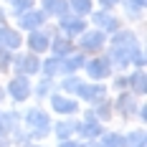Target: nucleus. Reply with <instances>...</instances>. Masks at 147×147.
Masks as SVG:
<instances>
[{"label":"nucleus","instance_id":"nucleus-11","mask_svg":"<svg viewBox=\"0 0 147 147\" xmlns=\"http://www.w3.org/2000/svg\"><path fill=\"white\" fill-rule=\"evenodd\" d=\"M43 8H46L48 15H66L69 3L66 0H43Z\"/></svg>","mask_w":147,"mask_h":147},{"label":"nucleus","instance_id":"nucleus-17","mask_svg":"<svg viewBox=\"0 0 147 147\" xmlns=\"http://www.w3.org/2000/svg\"><path fill=\"white\" fill-rule=\"evenodd\" d=\"M69 8H71L74 13H79V15H84L91 10V0H71L69 3Z\"/></svg>","mask_w":147,"mask_h":147},{"label":"nucleus","instance_id":"nucleus-9","mask_svg":"<svg viewBox=\"0 0 147 147\" xmlns=\"http://www.w3.org/2000/svg\"><path fill=\"white\" fill-rule=\"evenodd\" d=\"M79 94H81L84 99H89V102H102L104 96H107V89L104 86H86V84H81V86H79Z\"/></svg>","mask_w":147,"mask_h":147},{"label":"nucleus","instance_id":"nucleus-23","mask_svg":"<svg viewBox=\"0 0 147 147\" xmlns=\"http://www.w3.org/2000/svg\"><path fill=\"white\" fill-rule=\"evenodd\" d=\"M79 86H81V81H79L76 76H71V79L63 81V86H61V89H66V91H79Z\"/></svg>","mask_w":147,"mask_h":147},{"label":"nucleus","instance_id":"nucleus-20","mask_svg":"<svg viewBox=\"0 0 147 147\" xmlns=\"http://www.w3.org/2000/svg\"><path fill=\"white\" fill-rule=\"evenodd\" d=\"M102 147H124V137H119V134H104Z\"/></svg>","mask_w":147,"mask_h":147},{"label":"nucleus","instance_id":"nucleus-14","mask_svg":"<svg viewBox=\"0 0 147 147\" xmlns=\"http://www.w3.org/2000/svg\"><path fill=\"white\" fill-rule=\"evenodd\" d=\"M18 71H26V74H33V71H38V59L36 56H20L18 59Z\"/></svg>","mask_w":147,"mask_h":147},{"label":"nucleus","instance_id":"nucleus-19","mask_svg":"<svg viewBox=\"0 0 147 147\" xmlns=\"http://www.w3.org/2000/svg\"><path fill=\"white\" fill-rule=\"evenodd\" d=\"M51 46H53V53H56V56H66V53L71 51V43H69V41H63V38L53 41Z\"/></svg>","mask_w":147,"mask_h":147},{"label":"nucleus","instance_id":"nucleus-21","mask_svg":"<svg viewBox=\"0 0 147 147\" xmlns=\"http://www.w3.org/2000/svg\"><path fill=\"white\" fill-rule=\"evenodd\" d=\"M74 129H76V124H71V122H59V127H56V134L66 140V137H69Z\"/></svg>","mask_w":147,"mask_h":147},{"label":"nucleus","instance_id":"nucleus-29","mask_svg":"<svg viewBox=\"0 0 147 147\" xmlns=\"http://www.w3.org/2000/svg\"><path fill=\"white\" fill-rule=\"evenodd\" d=\"M114 43H134V38H132V33H119L114 38Z\"/></svg>","mask_w":147,"mask_h":147},{"label":"nucleus","instance_id":"nucleus-3","mask_svg":"<svg viewBox=\"0 0 147 147\" xmlns=\"http://www.w3.org/2000/svg\"><path fill=\"white\" fill-rule=\"evenodd\" d=\"M8 89H10V96H13V99H18V102H23V99H26V96L30 94V84L26 81V79H23V76L13 79Z\"/></svg>","mask_w":147,"mask_h":147},{"label":"nucleus","instance_id":"nucleus-24","mask_svg":"<svg viewBox=\"0 0 147 147\" xmlns=\"http://www.w3.org/2000/svg\"><path fill=\"white\" fill-rule=\"evenodd\" d=\"M59 66H61V63H59L56 59H48V61H46V66H43V71L51 76V74H56V71H59Z\"/></svg>","mask_w":147,"mask_h":147},{"label":"nucleus","instance_id":"nucleus-5","mask_svg":"<svg viewBox=\"0 0 147 147\" xmlns=\"http://www.w3.org/2000/svg\"><path fill=\"white\" fill-rule=\"evenodd\" d=\"M134 51H137V48H134L132 43L129 46H114V48H112V61H114V63H132Z\"/></svg>","mask_w":147,"mask_h":147},{"label":"nucleus","instance_id":"nucleus-10","mask_svg":"<svg viewBox=\"0 0 147 147\" xmlns=\"http://www.w3.org/2000/svg\"><path fill=\"white\" fill-rule=\"evenodd\" d=\"M104 46V33L102 30H91L81 36V48H102Z\"/></svg>","mask_w":147,"mask_h":147},{"label":"nucleus","instance_id":"nucleus-6","mask_svg":"<svg viewBox=\"0 0 147 147\" xmlns=\"http://www.w3.org/2000/svg\"><path fill=\"white\" fill-rule=\"evenodd\" d=\"M51 107L56 109V112H61V114H74L79 107H76V102L74 99H66V96H51Z\"/></svg>","mask_w":147,"mask_h":147},{"label":"nucleus","instance_id":"nucleus-28","mask_svg":"<svg viewBox=\"0 0 147 147\" xmlns=\"http://www.w3.org/2000/svg\"><path fill=\"white\" fill-rule=\"evenodd\" d=\"M127 5H129V10H134V13H140V10L145 8V0H127Z\"/></svg>","mask_w":147,"mask_h":147},{"label":"nucleus","instance_id":"nucleus-16","mask_svg":"<svg viewBox=\"0 0 147 147\" xmlns=\"http://www.w3.org/2000/svg\"><path fill=\"white\" fill-rule=\"evenodd\" d=\"M91 20H94V23H99V26H104V28L107 30H112V33H114V30H117V20H114V18H112V15H107V13H94V18H91Z\"/></svg>","mask_w":147,"mask_h":147},{"label":"nucleus","instance_id":"nucleus-27","mask_svg":"<svg viewBox=\"0 0 147 147\" xmlns=\"http://www.w3.org/2000/svg\"><path fill=\"white\" fill-rule=\"evenodd\" d=\"M132 61H134V66H137V69H145V53H142V51H140V48H137V51H134V56H132Z\"/></svg>","mask_w":147,"mask_h":147},{"label":"nucleus","instance_id":"nucleus-18","mask_svg":"<svg viewBox=\"0 0 147 147\" xmlns=\"http://www.w3.org/2000/svg\"><path fill=\"white\" fill-rule=\"evenodd\" d=\"M124 145H129V147H145V132H142V129L132 132L127 140H124Z\"/></svg>","mask_w":147,"mask_h":147},{"label":"nucleus","instance_id":"nucleus-1","mask_svg":"<svg viewBox=\"0 0 147 147\" xmlns=\"http://www.w3.org/2000/svg\"><path fill=\"white\" fill-rule=\"evenodd\" d=\"M26 122L30 124L33 134H46L48 132V124H51V119H48V114H46L43 109H30L28 114H26Z\"/></svg>","mask_w":147,"mask_h":147},{"label":"nucleus","instance_id":"nucleus-7","mask_svg":"<svg viewBox=\"0 0 147 147\" xmlns=\"http://www.w3.org/2000/svg\"><path fill=\"white\" fill-rule=\"evenodd\" d=\"M43 20H46V13H41V10H30V13L20 15L23 28H38V26H43Z\"/></svg>","mask_w":147,"mask_h":147},{"label":"nucleus","instance_id":"nucleus-32","mask_svg":"<svg viewBox=\"0 0 147 147\" xmlns=\"http://www.w3.org/2000/svg\"><path fill=\"white\" fill-rule=\"evenodd\" d=\"M61 147H81V145H79V142H63Z\"/></svg>","mask_w":147,"mask_h":147},{"label":"nucleus","instance_id":"nucleus-34","mask_svg":"<svg viewBox=\"0 0 147 147\" xmlns=\"http://www.w3.org/2000/svg\"><path fill=\"white\" fill-rule=\"evenodd\" d=\"M91 147H102V145H91Z\"/></svg>","mask_w":147,"mask_h":147},{"label":"nucleus","instance_id":"nucleus-4","mask_svg":"<svg viewBox=\"0 0 147 147\" xmlns=\"http://www.w3.org/2000/svg\"><path fill=\"white\" fill-rule=\"evenodd\" d=\"M61 28L66 30L69 36H79L81 30L86 28V23L81 18H74V15H61Z\"/></svg>","mask_w":147,"mask_h":147},{"label":"nucleus","instance_id":"nucleus-22","mask_svg":"<svg viewBox=\"0 0 147 147\" xmlns=\"http://www.w3.org/2000/svg\"><path fill=\"white\" fill-rule=\"evenodd\" d=\"M81 63H84V59H81V56H71V59L63 63V69H61V71H69V74H71V71H76Z\"/></svg>","mask_w":147,"mask_h":147},{"label":"nucleus","instance_id":"nucleus-25","mask_svg":"<svg viewBox=\"0 0 147 147\" xmlns=\"http://www.w3.org/2000/svg\"><path fill=\"white\" fill-rule=\"evenodd\" d=\"M119 107H122V112H127V114H129V112H132V96H129V94H124V96L119 99Z\"/></svg>","mask_w":147,"mask_h":147},{"label":"nucleus","instance_id":"nucleus-31","mask_svg":"<svg viewBox=\"0 0 147 147\" xmlns=\"http://www.w3.org/2000/svg\"><path fill=\"white\" fill-rule=\"evenodd\" d=\"M117 3H119V0H102V5H104V8H114Z\"/></svg>","mask_w":147,"mask_h":147},{"label":"nucleus","instance_id":"nucleus-15","mask_svg":"<svg viewBox=\"0 0 147 147\" xmlns=\"http://www.w3.org/2000/svg\"><path fill=\"white\" fill-rule=\"evenodd\" d=\"M76 129L84 134V137H99V134H102V127H99L94 119H86V122H84V124H79Z\"/></svg>","mask_w":147,"mask_h":147},{"label":"nucleus","instance_id":"nucleus-2","mask_svg":"<svg viewBox=\"0 0 147 147\" xmlns=\"http://www.w3.org/2000/svg\"><path fill=\"white\" fill-rule=\"evenodd\" d=\"M86 71H89L91 79H107V76L112 74V69H109V61L94 59V61H89V63H86Z\"/></svg>","mask_w":147,"mask_h":147},{"label":"nucleus","instance_id":"nucleus-26","mask_svg":"<svg viewBox=\"0 0 147 147\" xmlns=\"http://www.w3.org/2000/svg\"><path fill=\"white\" fill-rule=\"evenodd\" d=\"M13 8L15 10H30L33 8V0H13Z\"/></svg>","mask_w":147,"mask_h":147},{"label":"nucleus","instance_id":"nucleus-13","mask_svg":"<svg viewBox=\"0 0 147 147\" xmlns=\"http://www.w3.org/2000/svg\"><path fill=\"white\" fill-rule=\"evenodd\" d=\"M129 84H132V89L137 91V94H145L147 91V76L142 69H137V71L132 74V79H129Z\"/></svg>","mask_w":147,"mask_h":147},{"label":"nucleus","instance_id":"nucleus-30","mask_svg":"<svg viewBox=\"0 0 147 147\" xmlns=\"http://www.w3.org/2000/svg\"><path fill=\"white\" fill-rule=\"evenodd\" d=\"M96 114H99V117H109V114H112V107H109V104H102Z\"/></svg>","mask_w":147,"mask_h":147},{"label":"nucleus","instance_id":"nucleus-12","mask_svg":"<svg viewBox=\"0 0 147 147\" xmlns=\"http://www.w3.org/2000/svg\"><path fill=\"white\" fill-rule=\"evenodd\" d=\"M28 46L36 53H41V51L48 48V36H46V33H30L28 36Z\"/></svg>","mask_w":147,"mask_h":147},{"label":"nucleus","instance_id":"nucleus-8","mask_svg":"<svg viewBox=\"0 0 147 147\" xmlns=\"http://www.w3.org/2000/svg\"><path fill=\"white\" fill-rule=\"evenodd\" d=\"M20 46V36L10 28H0V48H18Z\"/></svg>","mask_w":147,"mask_h":147},{"label":"nucleus","instance_id":"nucleus-33","mask_svg":"<svg viewBox=\"0 0 147 147\" xmlns=\"http://www.w3.org/2000/svg\"><path fill=\"white\" fill-rule=\"evenodd\" d=\"M0 140H3V124H0Z\"/></svg>","mask_w":147,"mask_h":147}]
</instances>
